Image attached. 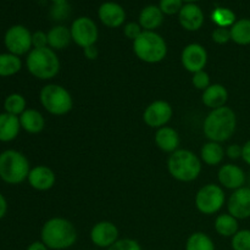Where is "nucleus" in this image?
I'll return each instance as SVG.
<instances>
[{
  "label": "nucleus",
  "mask_w": 250,
  "mask_h": 250,
  "mask_svg": "<svg viewBox=\"0 0 250 250\" xmlns=\"http://www.w3.org/2000/svg\"><path fill=\"white\" fill-rule=\"evenodd\" d=\"M215 231L222 237H233L238 229V220L229 214H221L215 220Z\"/></svg>",
  "instance_id": "a878e982"
},
{
  "label": "nucleus",
  "mask_w": 250,
  "mask_h": 250,
  "mask_svg": "<svg viewBox=\"0 0 250 250\" xmlns=\"http://www.w3.org/2000/svg\"><path fill=\"white\" fill-rule=\"evenodd\" d=\"M212 22L217 24V27H227L233 26L236 22V15L232 10L227 9V7H216L211 14Z\"/></svg>",
  "instance_id": "7c9ffc66"
},
{
  "label": "nucleus",
  "mask_w": 250,
  "mask_h": 250,
  "mask_svg": "<svg viewBox=\"0 0 250 250\" xmlns=\"http://www.w3.org/2000/svg\"><path fill=\"white\" fill-rule=\"evenodd\" d=\"M242 158L248 165H250V139L242 146Z\"/></svg>",
  "instance_id": "a19ab883"
},
{
  "label": "nucleus",
  "mask_w": 250,
  "mask_h": 250,
  "mask_svg": "<svg viewBox=\"0 0 250 250\" xmlns=\"http://www.w3.org/2000/svg\"><path fill=\"white\" fill-rule=\"evenodd\" d=\"M39 98L44 109L55 116L66 115L73 106V99L70 92L62 85L46 84L42 88Z\"/></svg>",
  "instance_id": "0eeeda50"
},
{
  "label": "nucleus",
  "mask_w": 250,
  "mask_h": 250,
  "mask_svg": "<svg viewBox=\"0 0 250 250\" xmlns=\"http://www.w3.org/2000/svg\"><path fill=\"white\" fill-rule=\"evenodd\" d=\"M178 20L183 28L194 32L202 28L204 24V12L198 5L189 2V4L183 5L178 14Z\"/></svg>",
  "instance_id": "dca6fc26"
},
{
  "label": "nucleus",
  "mask_w": 250,
  "mask_h": 250,
  "mask_svg": "<svg viewBox=\"0 0 250 250\" xmlns=\"http://www.w3.org/2000/svg\"><path fill=\"white\" fill-rule=\"evenodd\" d=\"M229 214L237 220H246L250 217V188L242 187L236 189L227 203Z\"/></svg>",
  "instance_id": "4468645a"
},
{
  "label": "nucleus",
  "mask_w": 250,
  "mask_h": 250,
  "mask_svg": "<svg viewBox=\"0 0 250 250\" xmlns=\"http://www.w3.org/2000/svg\"><path fill=\"white\" fill-rule=\"evenodd\" d=\"M183 1H187V2H194V1H197V0H183Z\"/></svg>",
  "instance_id": "c03bdc74"
},
{
  "label": "nucleus",
  "mask_w": 250,
  "mask_h": 250,
  "mask_svg": "<svg viewBox=\"0 0 250 250\" xmlns=\"http://www.w3.org/2000/svg\"><path fill=\"white\" fill-rule=\"evenodd\" d=\"M232 249L250 250V229H241L232 237Z\"/></svg>",
  "instance_id": "2f4dec72"
},
{
  "label": "nucleus",
  "mask_w": 250,
  "mask_h": 250,
  "mask_svg": "<svg viewBox=\"0 0 250 250\" xmlns=\"http://www.w3.org/2000/svg\"><path fill=\"white\" fill-rule=\"evenodd\" d=\"M4 44L9 53L21 56L32 50V33L22 24L10 27L4 36Z\"/></svg>",
  "instance_id": "1a4fd4ad"
},
{
  "label": "nucleus",
  "mask_w": 250,
  "mask_h": 250,
  "mask_svg": "<svg viewBox=\"0 0 250 250\" xmlns=\"http://www.w3.org/2000/svg\"><path fill=\"white\" fill-rule=\"evenodd\" d=\"M192 83L197 89H200L204 92L208 87H209L211 83H210V76L209 73L205 72L204 70L199 71V72L193 73V78H192Z\"/></svg>",
  "instance_id": "f704fd0d"
},
{
  "label": "nucleus",
  "mask_w": 250,
  "mask_h": 250,
  "mask_svg": "<svg viewBox=\"0 0 250 250\" xmlns=\"http://www.w3.org/2000/svg\"><path fill=\"white\" fill-rule=\"evenodd\" d=\"M163 11L155 5H148L139 14V24L144 31H155L163 24Z\"/></svg>",
  "instance_id": "5701e85b"
},
{
  "label": "nucleus",
  "mask_w": 250,
  "mask_h": 250,
  "mask_svg": "<svg viewBox=\"0 0 250 250\" xmlns=\"http://www.w3.org/2000/svg\"><path fill=\"white\" fill-rule=\"evenodd\" d=\"M142 27L139 23H136V22H129L125 26L124 33L125 36L128 39H132V41H136L139 36L142 34Z\"/></svg>",
  "instance_id": "e433bc0d"
},
{
  "label": "nucleus",
  "mask_w": 250,
  "mask_h": 250,
  "mask_svg": "<svg viewBox=\"0 0 250 250\" xmlns=\"http://www.w3.org/2000/svg\"><path fill=\"white\" fill-rule=\"evenodd\" d=\"M98 15L104 26L109 28H117L126 21V11L120 4L114 1L103 2L98 10Z\"/></svg>",
  "instance_id": "2eb2a0df"
},
{
  "label": "nucleus",
  "mask_w": 250,
  "mask_h": 250,
  "mask_svg": "<svg viewBox=\"0 0 250 250\" xmlns=\"http://www.w3.org/2000/svg\"><path fill=\"white\" fill-rule=\"evenodd\" d=\"M90 241L99 248H110L119 241V229L110 221H100L90 231Z\"/></svg>",
  "instance_id": "ddd939ff"
},
{
  "label": "nucleus",
  "mask_w": 250,
  "mask_h": 250,
  "mask_svg": "<svg viewBox=\"0 0 250 250\" xmlns=\"http://www.w3.org/2000/svg\"><path fill=\"white\" fill-rule=\"evenodd\" d=\"M107 250H143L141 244L132 238L119 239L115 244H112Z\"/></svg>",
  "instance_id": "72a5a7b5"
},
{
  "label": "nucleus",
  "mask_w": 250,
  "mask_h": 250,
  "mask_svg": "<svg viewBox=\"0 0 250 250\" xmlns=\"http://www.w3.org/2000/svg\"><path fill=\"white\" fill-rule=\"evenodd\" d=\"M42 242L51 250H65L77 242L75 225L63 217H53L43 225L41 231Z\"/></svg>",
  "instance_id": "f257e3e1"
},
{
  "label": "nucleus",
  "mask_w": 250,
  "mask_h": 250,
  "mask_svg": "<svg viewBox=\"0 0 250 250\" xmlns=\"http://www.w3.org/2000/svg\"><path fill=\"white\" fill-rule=\"evenodd\" d=\"M225 199L226 197L224 189L220 186L210 183L198 190L195 195V207L202 214L214 215L222 209Z\"/></svg>",
  "instance_id": "6e6552de"
},
{
  "label": "nucleus",
  "mask_w": 250,
  "mask_h": 250,
  "mask_svg": "<svg viewBox=\"0 0 250 250\" xmlns=\"http://www.w3.org/2000/svg\"><path fill=\"white\" fill-rule=\"evenodd\" d=\"M237 117L233 110L222 106L210 112L204 120L203 132L210 142L222 143L231 138L236 132Z\"/></svg>",
  "instance_id": "f03ea898"
},
{
  "label": "nucleus",
  "mask_w": 250,
  "mask_h": 250,
  "mask_svg": "<svg viewBox=\"0 0 250 250\" xmlns=\"http://www.w3.org/2000/svg\"><path fill=\"white\" fill-rule=\"evenodd\" d=\"M186 250H215V244L208 234L195 232L188 237L186 242Z\"/></svg>",
  "instance_id": "c85d7f7f"
},
{
  "label": "nucleus",
  "mask_w": 250,
  "mask_h": 250,
  "mask_svg": "<svg viewBox=\"0 0 250 250\" xmlns=\"http://www.w3.org/2000/svg\"><path fill=\"white\" fill-rule=\"evenodd\" d=\"M211 37L216 44H226L231 41V31L225 27H217L214 29Z\"/></svg>",
  "instance_id": "c9c22d12"
},
{
  "label": "nucleus",
  "mask_w": 250,
  "mask_h": 250,
  "mask_svg": "<svg viewBox=\"0 0 250 250\" xmlns=\"http://www.w3.org/2000/svg\"><path fill=\"white\" fill-rule=\"evenodd\" d=\"M83 53H84V56L88 59V60H94V59L98 58V49L95 48L94 45H90L88 48L83 49Z\"/></svg>",
  "instance_id": "ea45409f"
},
{
  "label": "nucleus",
  "mask_w": 250,
  "mask_h": 250,
  "mask_svg": "<svg viewBox=\"0 0 250 250\" xmlns=\"http://www.w3.org/2000/svg\"><path fill=\"white\" fill-rule=\"evenodd\" d=\"M19 119L21 128H23L24 131L31 134L41 133L45 127V120L38 110L26 109L20 115Z\"/></svg>",
  "instance_id": "412c9836"
},
{
  "label": "nucleus",
  "mask_w": 250,
  "mask_h": 250,
  "mask_svg": "<svg viewBox=\"0 0 250 250\" xmlns=\"http://www.w3.org/2000/svg\"><path fill=\"white\" fill-rule=\"evenodd\" d=\"M71 41V31L65 26H55L48 32V45L53 50H62L67 48Z\"/></svg>",
  "instance_id": "b1692460"
},
{
  "label": "nucleus",
  "mask_w": 250,
  "mask_h": 250,
  "mask_svg": "<svg viewBox=\"0 0 250 250\" xmlns=\"http://www.w3.org/2000/svg\"><path fill=\"white\" fill-rule=\"evenodd\" d=\"M4 109L7 114L20 116L26 110V99L23 98V95L19 94V93H12V94L7 95L5 99Z\"/></svg>",
  "instance_id": "c756f323"
},
{
  "label": "nucleus",
  "mask_w": 250,
  "mask_h": 250,
  "mask_svg": "<svg viewBox=\"0 0 250 250\" xmlns=\"http://www.w3.org/2000/svg\"><path fill=\"white\" fill-rule=\"evenodd\" d=\"M26 250H49V248L43 242H33L32 244H29Z\"/></svg>",
  "instance_id": "37998d69"
},
{
  "label": "nucleus",
  "mask_w": 250,
  "mask_h": 250,
  "mask_svg": "<svg viewBox=\"0 0 250 250\" xmlns=\"http://www.w3.org/2000/svg\"><path fill=\"white\" fill-rule=\"evenodd\" d=\"M172 106L165 100H155L146 106L144 110L143 120L151 128H161L165 127L172 119Z\"/></svg>",
  "instance_id": "9b49d317"
},
{
  "label": "nucleus",
  "mask_w": 250,
  "mask_h": 250,
  "mask_svg": "<svg viewBox=\"0 0 250 250\" xmlns=\"http://www.w3.org/2000/svg\"><path fill=\"white\" fill-rule=\"evenodd\" d=\"M170 175L180 182H192L202 172V161L193 151L177 149L167 160Z\"/></svg>",
  "instance_id": "7ed1b4c3"
},
{
  "label": "nucleus",
  "mask_w": 250,
  "mask_h": 250,
  "mask_svg": "<svg viewBox=\"0 0 250 250\" xmlns=\"http://www.w3.org/2000/svg\"><path fill=\"white\" fill-rule=\"evenodd\" d=\"M22 61L11 53L0 54V77H10L21 70Z\"/></svg>",
  "instance_id": "cd10ccee"
},
{
  "label": "nucleus",
  "mask_w": 250,
  "mask_h": 250,
  "mask_svg": "<svg viewBox=\"0 0 250 250\" xmlns=\"http://www.w3.org/2000/svg\"><path fill=\"white\" fill-rule=\"evenodd\" d=\"M21 124L19 116L2 112L0 114V142H11L19 136Z\"/></svg>",
  "instance_id": "4be33fe9"
},
{
  "label": "nucleus",
  "mask_w": 250,
  "mask_h": 250,
  "mask_svg": "<svg viewBox=\"0 0 250 250\" xmlns=\"http://www.w3.org/2000/svg\"><path fill=\"white\" fill-rule=\"evenodd\" d=\"M32 45L33 49L46 48L48 46V34L43 31H37L32 34Z\"/></svg>",
  "instance_id": "4c0bfd02"
},
{
  "label": "nucleus",
  "mask_w": 250,
  "mask_h": 250,
  "mask_svg": "<svg viewBox=\"0 0 250 250\" xmlns=\"http://www.w3.org/2000/svg\"><path fill=\"white\" fill-rule=\"evenodd\" d=\"M155 143L159 149L172 154L180 146V136L172 127H161L155 133Z\"/></svg>",
  "instance_id": "aec40b11"
},
{
  "label": "nucleus",
  "mask_w": 250,
  "mask_h": 250,
  "mask_svg": "<svg viewBox=\"0 0 250 250\" xmlns=\"http://www.w3.org/2000/svg\"><path fill=\"white\" fill-rule=\"evenodd\" d=\"M164 15H175L180 14L181 9L183 7V0H160L159 5Z\"/></svg>",
  "instance_id": "473e14b6"
},
{
  "label": "nucleus",
  "mask_w": 250,
  "mask_h": 250,
  "mask_svg": "<svg viewBox=\"0 0 250 250\" xmlns=\"http://www.w3.org/2000/svg\"><path fill=\"white\" fill-rule=\"evenodd\" d=\"M27 180H28L29 186L32 188H34L36 190L44 192V190H49L50 188L54 187L56 177L51 168H49L48 166L39 165L29 171Z\"/></svg>",
  "instance_id": "f3484780"
},
{
  "label": "nucleus",
  "mask_w": 250,
  "mask_h": 250,
  "mask_svg": "<svg viewBox=\"0 0 250 250\" xmlns=\"http://www.w3.org/2000/svg\"><path fill=\"white\" fill-rule=\"evenodd\" d=\"M226 154L229 159H233V160L242 158V146L238 144H232L227 148Z\"/></svg>",
  "instance_id": "58836bf2"
},
{
  "label": "nucleus",
  "mask_w": 250,
  "mask_h": 250,
  "mask_svg": "<svg viewBox=\"0 0 250 250\" xmlns=\"http://www.w3.org/2000/svg\"><path fill=\"white\" fill-rule=\"evenodd\" d=\"M70 31L72 41L83 49L94 45L98 41V36H99V31H98L95 22L85 16L78 17L77 20H75Z\"/></svg>",
  "instance_id": "9d476101"
},
{
  "label": "nucleus",
  "mask_w": 250,
  "mask_h": 250,
  "mask_svg": "<svg viewBox=\"0 0 250 250\" xmlns=\"http://www.w3.org/2000/svg\"><path fill=\"white\" fill-rule=\"evenodd\" d=\"M219 182L227 189H239L246 182V173L239 166L226 164L219 170Z\"/></svg>",
  "instance_id": "a211bd4d"
},
{
  "label": "nucleus",
  "mask_w": 250,
  "mask_h": 250,
  "mask_svg": "<svg viewBox=\"0 0 250 250\" xmlns=\"http://www.w3.org/2000/svg\"><path fill=\"white\" fill-rule=\"evenodd\" d=\"M231 39L238 45H249L250 44V20H238L231 27Z\"/></svg>",
  "instance_id": "bb28decb"
},
{
  "label": "nucleus",
  "mask_w": 250,
  "mask_h": 250,
  "mask_svg": "<svg viewBox=\"0 0 250 250\" xmlns=\"http://www.w3.org/2000/svg\"><path fill=\"white\" fill-rule=\"evenodd\" d=\"M200 158L207 165L216 166L224 160L225 150L220 143L209 142V143L203 146L202 150H200Z\"/></svg>",
  "instance_id": "393cba45"
},
{
  "label": "nucleus",
  "mask_w": 250,
  "mask_h": 250,
  "mask_svg": "<svg viewBox=\"0 0 250 250\" xmlns=\"http://www.w3.org/2000/svg\"><path fill=\"white\" fill-rule=\"evenodd\" d=\"M133 51L139 60L146 63H158L166 58L167 45L160 34L154 31H143L133 41Z\"/></svg>",
  "instance_id": "39448f33"
},
{
  "label": "nucleus",
  "mask_w": 250,
  "mask_h": 250,
  "mask_svg": "<svg viewBox=\"0 0 250 250\" xmlns=\"http://www.w3.org/2000/svg\"><path fill=\"white\" fill-rule=\"evenodd\" d=\"M27 70L38 80H53L60 71V60L51 48L32 49L26 59Z\"/></svg>",
  "instance_id": "20e7f679"
},
{
  "label": "nucleus",
  "mask_w": 250,
  "mask_h": 250,
  "mask_svg": "<svg viewBox=\"0 0 250 250\" xmlns=\"http://www.w3.org/2000/svg\"><path fill=\"white\" fill-rule=\"evenodd\" d=\"M6 211H7L6 199H5L4 195L0 193V220H1L5 215H6Z\"/></svg>",
  "instance_id": "79ce46f5"
},
{
  "label": "nucleus",
  "mask_w": 250,
  "mask_h": 250,
  "mask_svg": "<svg viewBox=\"0 0 250 250\" xmlns=\"http://www.w3.org/2000/svg\"><path fill=\"white\" fill-rule=\"evenodd\" d=\"M202 100L205 106L210 107L212 110L219 109V107L226 105L227 100H229V92L222 84L214 83V84H210L203 92Z\"/></svg>",
  "instance_id": "6ab92c4d"
},
{
  "label": "nucleus",
  "mask_w": 250,
  "mask_h": 250,
  "mask_svg": "<svg viewBox=\"0 0 250 250\" xmlns=\"http://www.w3.org/2000/svg\"><path fill=\"white\" fill-rule=\"evenodd\" d=\"M181 62L188 72H199L208 63V51L198 43L188 44L181 54Z\"/></svg>",
  "instance_id": "f8f14e48"
},
{
  "label": "nucleus",
  "mask_w": 250,
  "mask_h": 250,
  "mask_svg": "<svg viewBox=\"0 0 250 250\" xmlns=\"http://www.w3.org/2000/svg\"><path fill=\"white\" fill-rule=\"evenodd\" d=\"M28 159L20 151L9 149L0 154V178L7 185H20L28 178Z\"/></svg>",
  "instance_id": "423d86ee"
}]
</instances>
